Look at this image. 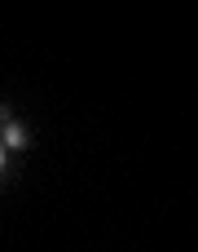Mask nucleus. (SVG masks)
<instances>
[{"mask_svg": "<svg viewBox=\"0 0 198 252\" xmlns=\"http://www.w3.org/2000/svg\"><path fill=\"white\" fill-rule=\"evenodd\" d=\"M4 146H13V151H18V146H26V133H22L18 124H4Z\"/></svg>", "mask_w": 198, "mask_h": 252, "instance_id": "obj_1", "label": "nucleus"}, {"mask_svg": "<svg viewBox=\"0 0 198 252\" xmlns=\"http://www.w3.org/2000/svg\"><path fill=\"white\" fill-rule=\"evenodd\" d=\"M0 168H4V151H0Z\"/></svg>", "mask_w": 198, "mask_h": 252, "instance_id": "obj_2", "label": "nucleus"}]
</instances>
